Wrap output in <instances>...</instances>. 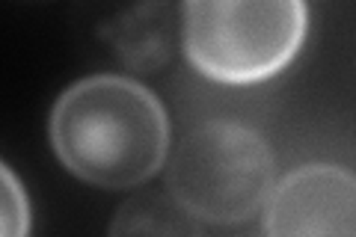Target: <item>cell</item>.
I'll return each mask as SVG.
<instances>
[{
    "instance_id": "cell-1",
    "label": "cell",
    "mask_w": 356,
    "mask_h": 237,
    "mask_svg": "<svg viewBox=\"0 0 356 237\" xmlns=\"http://www.w3.org/2000/svg\"><path fill=\"white\" fill-rule=\"evenodd\" d=\"M51 142L77 178L125 190L158 172L170 152V122L152 89L95 74L65 89L51 113Z\"/></svg>"
},
{
    "instance_id": "cell-5",
    "label": "cell",
    "mask_w": 356,
    "mask_h": 237,
    "mask_svg": "<svg viewBox=\"0 0 356 237\" xmlns=\"http://www.w3.org/2000/svg\"><path fill=\"white\" fill-rule=\"evenodd\" d=\"M110 237H202L196 217L166 193L128 199L110 222Z\"/></svg>"
},
{
    "instance_id": "cell-2",
    "label": "cell",
    "mask_w": 356,
    "mask_h": 237,
    "mask_svg": "<svg viewBox=\"0 0 356 237\" xmlns=\"http://www.w3.org/2000/svg\"><path fill=\"white\" fill-rule=\"evenodd\" d=\"M181 13L187 63L220 83H255L282 72L309 27L300 0H196Z\"/></svg>"
},
{
    "instance_id": "cell-4",
    "label": "cell",
    "mask_w": 356,
    "mask_h": 237,
    "mask_svg": "<svg viewBox=\"0 0 356 237\" xmlns=\"http://www.w3.org/2000/svg\"><path fill=\"white\" fill-rule=\"evenodd\" d=\"M267 237H356V172L336 163L288 172L267 202Z\"/></svg>"
},
{
    "instance_id": "cell-6",
    "label": "cell",
    "mask_w": 356,
    "mask_h": 237,
    "mask_svg": "<svg viewBox=\"0 0 356 237\" xmlns=\"http://www.w3.org/2000/svg\"><path fill=\"white\" fill-rule=\"evenodd\" d=\"M163 18H170L166 6L131 9L119 18L110 39H113L122 63L143 72H154L161 63H166V56H170V24Z\"/></svg>"
},
{
    "instance_id": "cell-3",
    "label": "cell",
    "mask_w": 356,
    "mask_h": 237,
    "mask_svg": "<svg viewBox=\"0 0 356 237\" xmlns=\"http://www.w3.org/2000/svg\"><path fill=\"white\" fill-rule=\"evenodd\" d=\"M273 152L259 131L208 122L178 142L166 163L170 196L199 220L243 222L273 196Z\"/></svg>"
},
{
    "instance_id": "cell-7",
    "label": "cell",
    "mask_w": 356,
    "mask_h": 237,
    "mask_svg": "<svg viewBox=\"0 0 356 237\" xmlns=\"http://www.w3.org/2000/svg\"><path fill=\"white\" fill-rule=\"evenodd\" d=\"M0 175H3V237H27L30 231L27 196L9 166L0 169Z\"/></svg>"
}]
</instances>
